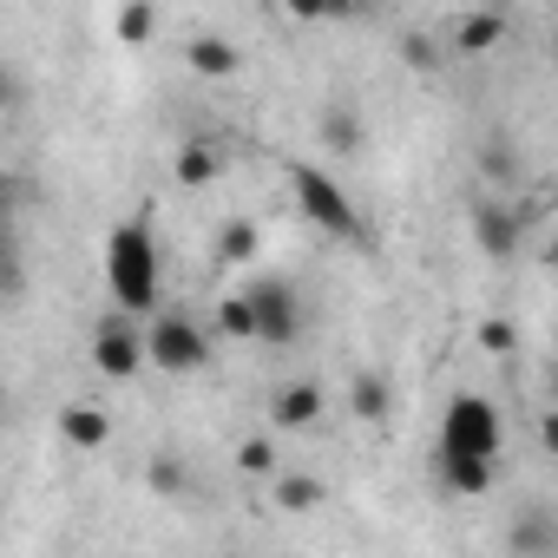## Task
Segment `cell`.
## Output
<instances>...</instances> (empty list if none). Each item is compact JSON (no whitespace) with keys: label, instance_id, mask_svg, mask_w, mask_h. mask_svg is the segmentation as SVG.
I'll return each mask as SVG.
<instances>
[{"label":"cell","instance_id":"1","mask_svg":"<svg viewBox=\"0 0 558 558\" xmlns=\"http://www.w3.org/2000/svg\"><path fill=\"white\" fill-rule=\"evenodd\" d=\"M499 440H506L499 408H493L486 395H453L447 414H440V480H447V493L480 499V493L493 486Z\"/></svg>","mask_w":558,"mask_h":558},{"label":"cell","instance_id":"2","mask_svg":"<svg viewBox=\"0 0 558 558\" xmlns=\"http://www.w3.org/2000/svg\"><path fill=\"white\" fill-rule=\"evenodd\" d=\"M106 290L119 296L125 316H158L165 269H158V236L145 217H125L106 230Z\"/></svg>","mask_w":558,"mask_h":558},{"label":"cell","instance_id":"3","mask_svg":"<svg viewBox=\"0 0 558 558\" xmlns=\"http://www.w3.org/2000/svg\"><path fill=\"white\" fill-rule=\"evenodd\" d=\"M290 184H296V210H303L316 230H329V236H362V210L349 204V191H342L329 171L290 165Z\"/></svg>","mask_w":558,"mask_h":558},{"label":"cell","instance_id":"4","mask_svg":"<svg viewBox=\"0 0 558 558\" xmlns=\"http://www.w3.org/2000/svg\"><path fill=\"white\" fill-rule=\"evenodd\" d=\"M145 349H151V368L158 375H197L204 362H210V336L191 323V316H151V329H145Z\"/></svg>","mask_w":558,"mask_h":558},{"label":"cell","instance_id":"5","mask_svg":"<svg viewBox=\"0 0 558 558\" xmlns=\"http://www.w3.org/2000/svg\"><path fill=\"white\" fill-rule=\"evenodd\" d=\"M250 303H256V342L263 349H283V342H296L303 336V303H296V290L290 283H250Z\"/></svg>","mask_w":558,"mask_h":558},{"label":"cell","instance_id":"6","mask_svg":"<svg viewBox=\"0 0 558 558\" xmlns=\"http://www.w3.org/2000/svg\"><path fill=\"white\" fill-rule=\"evenodd\" d=\"M145 362H151V349H145V336H138L132 323H106V329L93 336V368H99V375L132 381Z\"/></svg>","mask_w":558,"mask_h":558},{"label":"cell","instance_id":"7","mask_svg":"<svg viewBox=\"0 0 558 558\" xmlns=\"http://www.w3.org/2000/svg\"><path fill=\"white\" fill-rule=\"evenodd\" d=\"M53 434H60L73 453H99V447L112 440V414H106L99 401H66L60 421H53Z\"/></svg>","mask_w":558,"mask_h":558},{"label":"cell","instance_id":"8","mask_svg":"<svg viewBox=\"0 0 558 558\" xmlns=\"http://www.w3.org/2000/svg\"><path fill=\"white\" fill-rule=\"evenodd\" d=\"M184 66H191L197 80H236V73H243V53H236L223 34H191V40H184Z\"/></svg>","mask_w":558,"mask_h":558},{"label":"cell","instance_id":"9","mask_svg":"<svg viewBox=\"0 0 558 558\" xmlns=\"http://www.w3.org/2000/svg\"><path fill=\"white\" fill-rule=\"evenodd\" d=\"M323 408H329L323 381H290L283 395L269 401V421H276V427H310V421H323Z\"/></svg>","mask_w":558,"mask_h":558},{"label":"cell","instance_id":"10","mask_svg":"<svg viewBox=\"0 0 558 558\" xmlns=\"http://www.w3.org/2000/svg\"><path fill=\"white\" fill-rule=\"evenodd\" d=\"M217 171H223V158H217V145H210V138H184V145H178V158H171V178H178L184 191H204Z\"/></svg>","mask_w":558,"mask_h":558},{"label":"cell","instance_id":"11","mask_svg":"<svg viewBox=\"0 0 558 558\" xmlns=\"http://www.w3.org/2000/svg\"><path fill=\"white\" fill-rule=\"evenodd\" d=\"M473 236H480L486 256H506V250L519 243V217L499 210V204H486V197H473Z\"/></svg>","mask_w":558,"mask_h":558},{"label":"cell","instance_id":"12","mask_svg":"<svg viewBox=\"0 0 558 558\" xmlns=\"http://www.w3.org/2000/svg\"><path fill=\"white\" fill-rule=\"evenodd\" d=\"M499 40H506V14H499V8H480V14H466V21L453 27V47H460V53H493Z\"/></svg>","mask_w":558,"mask_h":558},{"label":"cell","instance_id":"13","mask_svg":"<svg viewBox=\"0 0 558 558\" xmlns=\"http://www.w3.org/2000/svg\"><path fill=\"white\" fill-rule=\"evenodd\" d=\"M217 336L223 342H256V303H250V290H236V296L217 303Z\"/></svg>","mask_w":558,"mask_h":558},{"label":"cell","instance_id":"14","mask_svg":"<svg viewBox=\"0 0 558 558\" xmlns=\"http://www.w3.org/2000/svg\"><path fill=\"white\" fill-rule=\"evenodd\" d=\"M316 138H323L329 151H355V138H362V119H355L349 106H329V112L316 119Z\"/></svg>","mask_w":558,"mask_h":558},{"label":"cell","instance_id":"15","mask_svg":"<svg viewBox=\"0 0 558 558\" xmlns=\"http://www.w3.org/2000/svg\"><path fill=\"white\" fill-rule=\"evenodd\" d=\"M256 243H263V230H256L250 217H230V223L217 230V256H223V263H250Z\"/></svg>","mask_w":558,"mask_h":558},{"label":"cell","instance_id":"16","mask_svg":"<svg viewBox=\"0 0 558 558\" xmlns=\"http://www.w3.org/2000/svg\"><path fill=\"white\" fill-rule=\"evenodd\" d=\"M125 47H145L151 34H158V8H151V0H125V8H119V27H112Z\"/></svg>","mask_w":558,"mask_h":558},{"label":"cell","instance_id":"17","mask_svg":"<svg viewBox=\"0 0 558 558\" xmlns=\"http://www.w3.org/2000/svg\"><path fill=\"white\" fill-rule=\"evenodd\" d=\"M236 473H243V480H269V473H276V440H269V434L236 440Z\"/></svg>","mask_w":558,"mask_h":558},{"label":"cell","instance_id":"18","mask_svg":"<svg viewBox=\"0 0 558 558\" xmlns=\"http://www.w3.org/2000/svg\"><path fill=\"white\" fill-rule=\"evenodd\" d=\"M276 506H283V512H310V506H323V480H316V473L276 480Z\"/></svg>","mask_w":558,"mask_h":558},{"label":"cell","instance_id":"19","mask_svg":"<svg viewBox=\"0 0 558 558\" xmlns=\"http://www.w3.org/2000/svg\"><path fill=\"white\" fill-rule=\"evenodd\" d=\"M355 8H362V0H283V14L303 21V27H316V21H349Z\"/></svg>","mask_w":558,"mask_h":558},{"label":"cell","instance_id":"20","mask_svg":"<svg viewBox=\"0 0 558 558\" xmlns=\"http://www.w3.org/2000/svg\"><path fill=\"white\" fill-rule=\"evenodd\" d=\"M473 342H480L486 355H512V349H519V329H512L506 316H493V323H480V329H473Z\"/></svg>","mask_w":558,"mask_h":558},{"label":"cell","instance_id":"21","mask_svg":"<svg viewBox=\"0 0 558 558\" xmlns=\"http://www.w3.org/2000/svg\"><path fill=\"white\" fill-rule=\"evenodd\" d=\"M349 408H355V414H362V421H381V414H388V388H381V381H368V375H362V381H355V388H349Z\"/></svg>","mask_w":558,"mask_h":558},{"label":"cell","instance_id":"22","mask_svg":"<svg viewBox=\"0 0 558 558\" xmlns=\"http://www.w3.org/2000/svg\"><path fill=\"white\" fill-rule=\"evenodd\" d=\"M401 53H408V66H440V53H434V47H427V40H408V47H401Z\"/></svg>","mask_w":558,"mask_h":558},{"label":"cell","instance_id":"23","mask_svg":"<svg viewBox=\"0 0 558 558\" xmlns=\"http://www.w3.org/2000/svg\"><path fill=\"white\" fill-rule=\"evenodd\" d=\"M151 486H158V493H178V486H184V473L165 460V466H151Z\"/></svg>","mask_w":558,"mask_h":558},{"label":"cell","instance_id":"24","mask_svg":"<svg viewBox=\"0 0 558 558\" xmlns=\"http://www.w3.org/2000/svg\"><path fill=\"white\" fill-rule=\"evenodd\" d=\"M538 440H545V453H558V408H551V414L538 421Z\"/></svg>","mask_w":558,"mask_h":558},{"label":"cell","instance_id":"25","mask_svg":"<svg viewBox=\"0 0 558 558\" xmlns=\"http://www.w3.org/2000/svg\"><path fill=\"white\" fill-rule=\"evenodd\" d=\"M545 263H551V269H558V243H551V250H545Z\"/></svg>","mask_w":558,"mask_h":558},{"label":"cell","instance_id":"26","mask_svg":"<svg viewBox=\"0 0 558 558\" xmlns=\"http://www.w3.org/2000/svg\"><path fill=\"white\" fill-rule=\"evenodd\" d=\"M551 60H558V34H551Z\"/></svg>","mask_w":558,"mask_h":558},{"label":"cell","instance_id":"27","mask_svg":"<svg viewBox=\"0 0 558 558\" xmlns=\"http://www.w3.org/2000/svg\"><path fill=\"white\" fill-rule=\"evenodd\" d=\"M493 8H506V0H493Z\"/></svg>","mask_w":558,"mask_h":558}]
</instances>
